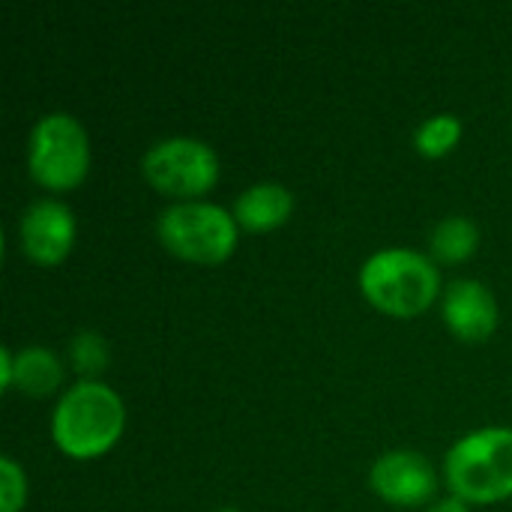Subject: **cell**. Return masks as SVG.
I'll return each instance as SVG.
<instances>
[{"label": "cell", "instance_id": "12", "mask_svg": "<svg viewBox=\"0 0 512 512\" xmlns=\"http://www.w3.org/2000/svg\"><path fill=\"white\" fill-rule=\"evenodd\" d=\"M477 246H480V228L468 216H447L429 234L432 258L441 264H462L477 252Z\"/></svg>", "mask_w": 512, "mask_h": 512}, {"label": "cell", "instance_id": "4", "mask_svg": "<svg viewBox=\"0 0 512 512\" xmlns=\"http://www.w3.org/2000/svg\"><path fill=\"white\" fill-rule=\"evenodd\" d=\"M237 219L213 201H177L156 219L162 246L192 264H219L237 246Z\"/></svg>", "mask_w": 512, "mask_h": 512}, {"label": "cell", "instance_id": "9", "mask_svg": "<svg viewBox=\"0 0 512 512\" xmlns=\"http://www.w3.org/2000/svg\"><path fill=\"white\" fill-rule=\"evenodd\" d=\"M447 327L465 342H483L498 327V300L480 279H453L441 303Z\"/></svg>", "mask_w": 512, "mask_h": 512}, {"label": "cell", "instance_id": "1", "mask_svg": "<svg viewBox=\"0 0 512 512\" xmlns=\"http://www.w3.org/2000/svg\"><path fill=\"white\" fill-rule=\"evenodd\" d=\"M126 426V408L117 390L96 378L72 384L51 411V438L72 459L108 453Z\"/></svg>", "mask_w": 512, "mask_h": 512}, {"label": "cell", "instance_id": "17", "mask_svg": "<svg viewBox=\"0 0 512 512\" xmlns=\"http://www.w3.org/2000/svg\"><path fill=\"white\" fill-rule=\"evenodd\" d=\"M426 512H471L468 510V501H462V498H444V501H438V504H432Z\"/></svg>", "mask_w": 512, "mask_h": 512}, {"label": "cell", "instance_id": "16", "mask_svg": "<svg viewBox=\"0 0 512 512\" xmlns=\"http://www.w3.org/2000/svg\"><path fill=\"white\" fill-rule=\"evenodd\" d=\"M0 387L9 390L12 387V351L9 348H0Z\"/></svg>", "mask_w": 512, "mask_h": 512}, {"label": "cell", "instance_id": "13", "mask_svg": "<svg viewBox=\"0 0 512 512\" xmlns=\"http://www.w3.org/2000/svg\"><path fill=\"white\" fill-rule=\"evenodd\" d=\"M462 138V120L456 114H435L420 123L414 132V144L423 156H444Z\"/></svg>", "mask_w": 512, "mask_h": 512}, {"label": "cell", "instance_id": "6", "mask_svg": "<svg viewBox=\"0 0 512 512\" xmlns=\"http://www.w3.org/2000/svg\"><path fill=\"white\" fill-rule=\"evenodd\" d=\"M141 171L147 183L162 195L198 201V195H204L219 180V156L201 138L171 135L144 150Z\"/></svg>", "mask_w": 512, "mask_h": 512}, {"label": "cell", "instance_id": "14", "mask_svg": "<svg viewBox=\"0 0 512 512\" xmlns=\"http://www.w3.org/2000/svg\"><path fill=\"white\" fill-rule=\"evenodd\" d=\"M69 357H72V366L84 375H96L105 369L108 363V345L99 333L93 330H81L78 336H72L69 342Z\"/></svg>", "mask_w": 512, "mask_h": 512}, {"label": "cell", "instance_id": "2", "mask_svg": "<svg viewBox=\"0 0 512 512\" xmlns=\"http://www.w3.org/2000/svg\"><path fill=\"white\" fill-rule=\"evenodd\" d=\"M360 288L381 312L414 318L435 303L441 291V270L435 258L420 249L390 246L366 258L360 267Z\"/></svg>", "mask_w": 512, "mask_h": 512}, {"label": "cell", "instance_id": "11", "mask_svg": "<svg viewBox=\"0 0 512 512\" xmlns=\"http://www.w3.org/2000/svg\"><path fill=\"white\" fill-rule=\"evenodd\" d=\"M63 381V363L51 348L27 345L12 354V387L27 396H48Z\"/></svg>", "mask_w": 512, "mask_h": 512}, {"label": "cell", "instance_id": "3", "mask_svg": "<svg viewBox=\"0 0 512 512\" xmlns=\"http://www.w3.org/2000/svg\"><path fill=\"white\" fill-rule=\"evenodd\" d=\"M444 477L456 498L495 504L512 495V429L489 426L462 435L444 456Z\"/></svg>", "mask_w": 512, "mask_h": 512}, {"label": "cell", "instance_id": "10", "mask_svg": "<svg viewBox=\"0 0 512 512\" xmlns=\"http://www.w3.org/2000/svg\"><path fill=\"white\" fill-rule=\"evenodd\" d=\"M294 210V195L285 183L276 180H261L252 183L246 192L237 195L234 201V219L240 228L249 231H270L276 225H282Z\"/></svg>", "mask_w": 512, "mask_h": 512}, {"label": "cell", "instance_id": "8", "mask_svg": "<svg viewBox=\"0 0 512 512\" xmlns=\"http://www.w3.org/2000/svg\"><path fill=\"white\" fill-rule=\"evenodd\" d=\"M369 483L387 504L396 507L426 504L438 489L432 462L417 450H390L378 456L369 471Z\"/></svg>", "mask_w": 512, "mask_h": 512}, {"label": "cell", "instance_id": "5", "mask_svg": "<svg viewBox=\"0 0 512 512\" xmlns=\"http://www.w3.org/2000/svg\"><path fill=\"white\" fill-rule=\"evenodd\" d=\"M27 168L45 189L63 192L78 186L90 168V141L78 117L69 111L42 114L30 132Z\"/></svg>", "mask_w": 512, "mask_h": 512}, {"label": "cell", "instance_id": "18", "mask_svg": "<svg viewBox=\"0 0 512 512\" xmlns=\"http://www.w3.org/2000/svg\"><path fill=\"white\" fill-rule=\"evenodd\" d=\"M219 512H240V510H219Z\"/></svg>", "mask_w": 512, "mask_h": 512}, {"label": "cell", "instance_id": "7", "mask_svg": "<svg viewBox=\"0 0 512 512\" xmlns=\"http://www.w3.org/2000/svg\"><path fill=\"white\" fill-rule=\"evenodd\" d=\"M75 243V216L57 198H36L18 216V246L36 264H60Z\"/></svg>", "mask_w": 512, "mask_h": 512}, {"label": "cell", "instance_id": "15", "mask_svg": "<svg viewBox=\"0 0 512 512\" xmlns=\"http://www.w3.org/2000/svg\"><path fill=\"white\" fill-rule=\"evenodd\" d=\"M27 498L24 468L12 456H0V512H18Z\"/></svg>", "mask_w": 512, "mask_h": 512}]
</instances>
